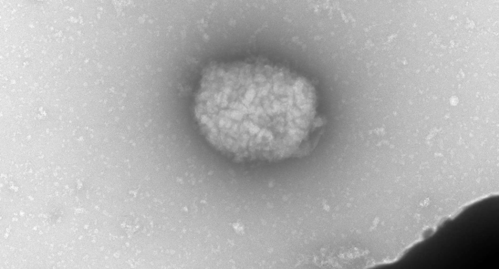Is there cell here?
<instances>
[{
    "mask_svg": "<svg viewBox=\"0 0 499 269\" xmlns=\"http://www.w3.org/2000/svg\"><path fill=\"white\" fill-rule=\"evenodd\" d=\"M202 131L217 150L245 160H275L310 146L320 126L311 84L263 61L210 65L196 98Z\"/></svg>",
    "mask_w": 499,
    "mask_h": 269,
    "instance_id": "cell-1",
    "label": "cell"
}]
</instances>
